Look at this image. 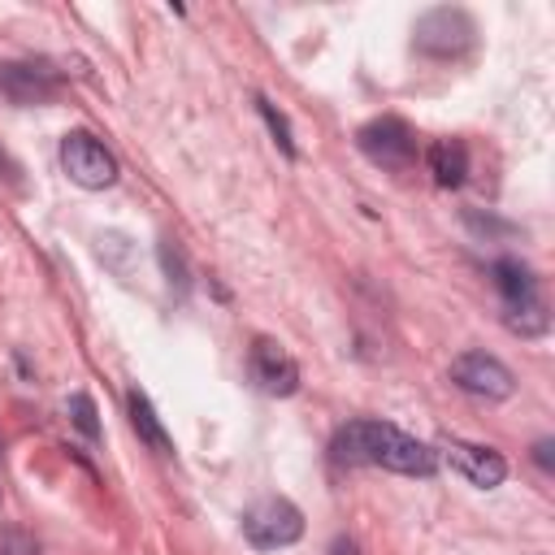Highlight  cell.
<instances>
[{"instance_id":"obj_1","label":"cell","mask_w":555,"mask_h":555,"mask_svg":"<svg viewBox=\"0 0 555 555\" xmlns=\"http://www.w3.org/2000/svg\"><path fill=\"white\" fill-rule=\"evenodd\" d=\"M330 451L338 464H377V468H390L403 477H429L438 468L434 447H425L421 438L403 434L399 425L373 421V416H356V421L338 425Z\"/></svg>"},{"instance_id":"obj_3","label":"cell","mask_w":555,"mask_h":555,"mask_svg":"<svg viewBox=\"0 0 555 555\" xmlns=\"http://www.w3.org/2000/svg\"><path fill=\"white\" fill-rule=\"evenodd\" d=\"M356 147L373 165L399 169V173L412 169V160H416V134H412V126L403 117H373V121H364L356 130Z\"/></svg>"},{"instance_id":"obj_17","label":"cell","mask_w":555,"mask_h":555,"mask_svg":"<svg viewBox=\"0 0 555 555\" xmlns=\"http://www.w3.org/2000/svg\"><path fill=\"white\" fill-rule=\"evenodd\" d=\"M0 555H39V546L26 538V533H17V529H9L4 538H0Z\"/></svg>"},{"instance_id":"obj_6","label":"cell","mask_w":555,"mask_h":555,"mask_svg":"<svg viewBox=\"0 0 555 555\" xmlns=\"http://www.w3.org/2000/svg\"><path fill=\"white\" fill-rule=\"evenodd\" d=\"M451 382L464 390V395H477V399H507L516 390V377L503 360L486 356V351H464L451 360Z\"/></svg>"},{"instance_id":"obj_20","label":"cell","mask_w":555,"mask_h":555,"mask_svg":"<svg viewBox=\"0 0 555 555\" xmlns=\"http://www.w3.org/2000/svg\"><path fill=\"white\" fill-rule=\"evenodd\" d=\"M330 555H356V542H351V538H334Z\"/></svg>"},{"instance_id":"obj_19","label":"cell","mask_w":555,"mask_h":555,"mask_svg":"<svg viewBox=\"0 0 555 555\" xmlns=\"http://www.w3.org/2000/svg\"><path fill=\"white\" fill-rule=\"evenodd\" d=\"M468 225L477 230V234H494V230H512V225H503V221H494V217H477V212H468Z\"/></svg>"},{"instance_id":"obj_15","label":"cell","mask_w":555,"mask_h":555,"mask_svg":"<svg viewBox=\"0 0 555 555\" xmlns=\"http://www.w3.org/2000/svg\"><path fill=\"white\" fill-rule=\"evenodd\" d=\"M69 421H74L91 442L100 438V421H95V403H91V395H82V390L69 395Z\"/></svg>"},{"instance_id":"obj_5","label":"cell","mask_w":555,"mask_h":555,"mask_svg":"<svg viewBox=\"0 0 555 555\" xmlns=\"http://www.w3.org/2000/svg\"><path fill=\"white\" fill-rule=\"evenodd\" d=\"M473 35H477V26L464 9L442 4V9H429L416 17V52H425V56H442V61L460 56L473 43Z\"/></svg>"},{"instance_id":"obj_9","label":"cell","mask_w":555,"mask_h":555,"mask_svg":"<svg viewBox=\"0 0 555 555\" xmlns=\"http://www.w3.org/2000/svg\"><path fill=\"white\" fill-rule=\"evenodd\" d=\"M442 455H447V464H451L460 477H468V481H473V486H481V490H494V486L507 477V460H503L494 447L451 438V442L442 447Z\"/></svg>"},{"instance_id":"obj_8","label":"cell","mask_w":555,"mask_h":555,"mask_svg":"<svg viewBox=\"0 0 555 555\" xmlns=\"http://www.w3.org/2000/svg\"><path fill=\"white\" fill-rule=\"evenodd\" d=\"M247 364H251V382H256L264 395L286 399V395L299 390V364H295V356H291L282 343H273V338H256Z\"/></svg>"},{"instance_id":"obj_7","label":"cell","mask_w":555,"mask_h":555,"mask_svg":"<svg viewBox=\"0 0 555 555\" xmlns=\"http://www.w3.org/2000/svg\"><path fill=\"white\" fill-rule=\"evenodd\" d=\"M61 91V74L43 61H4L0 65V95L9 104H48L52 95Z\"/></svg>"},{"instance_id":"obj_12","label":"cell","mask_w":555,"mask_h":555,"mask_svg":"<svg viewBox=\"0 0 555 555\" xmlns=\"http://www.w3.org/2000/svg\"><path fill=\"white\" fill-rule=\"evenodd\" d=\"M126 412H130L134 434H139L156 455H173V442H169V434H165L160 416L152 412V403H147V395H143L139 386H130V390H126Z\"/></svg>"},{"instance_id":"obj_13","label":"cell","mask_w":555,"mask_h":555,"mask_svg":"<svg viewBox=\"0 0 555 555\" xmlns=\"http://www.w3.org/2000/svg\"><path fill=\"white\" fill-rule=\"evenodd\" d=\"M503 321H507V330H512V334H520V338H538V334H546V325H551L542 295H538V299H529V304L503 308Z\"/></svg>"},{"instance_id":"obj_14","label":"cell","mask_w":555,"mask_h":555,"mask_svg":"<svg viewBox=\"0 0 555 555\" xmlns=\"http://www.w3.org/2000/svg\"><path fill=\"white\" fill-rule=\"evenodd\" d=\"M256 108H260V117H264V126H269L273 143H278L286 156H295V134H291V121H286V113H282L273 100H264V95H256Z\"/></svg>"},{"instance_id":"obj_2","label":"cell","mask_w":555,"mask_h":555,"mask_svg":"<svg viewBox=\"0 0 555 555\" xmlns=\"http://www.w3.org/2000/svg\"><path fill=\"white\" fill-rule=\"evenodd\" d=\"M243 538L256 546V551H278V546H291L304 538V516L291 499H260L243 512Z\"/></svg>"},{"instance_id":"obj_11","label":"cell","mask_w":555,"mask_h":555,"mask_svg":"<svg viewBox=\"0 0 555 555\" xmlns=\"http://www.w3.org/2000/svg\"><path fill=\"white\" fill-rule=\"evenodd\" d=\"M490 278H494V286H499V295H503V308H516V304L538 299V282H533L529 264H520L516 256L494 260V264H490Z\"/></svg>"},{"instance_id":"obj_18","label":"cell","mask_w":555,"mask_h":555,"mask_svg":"<svg viewBox=\"0 0 555 555\" xmlns=\"http://www.w3.org/2000/svg\"><path fill=\"white\" fill-rule=\"evenodd\" d=\"M551 451H555V442H551V438H538V442H533V464H538L542 473H551V468H555Z\"/></svg>"},{"instance_id":"obj_21","label":"cell","mask_w":555,"mask_h":555,"mask_svg":"<svg viewBox=\"0 0 555 555\" xmlns=\"http://www.w3.org/2000/svg\"><path fill=\"white\" fill-rule=\"evenodd\" d=\"M0 494H4V468H0Z\"/></svg>"},{"instance_id":"obj_10","label":"cell","mask_w":555,"mask_h":555,"mask_svg":"<svg viewBox=\"0 0 555 555\" xmlns=\"http://www.w3.org/2000/svg\"><path fill=\"white\" fill-rule=\"evenodd\" d=\"M425 165L438 186H460L468 178V147L460 139H434L425 147Z\"/></svg>"},{"instance_id":"obj_16","label":"cell","mask_w":555,"mask_h":555,"mask_svg":"<svg viewBox=\"0 0 555 555\" xmlns=\"http://www.w3.org/2000/svg\"><path fill=\"white\" fill-rule=\"evenodd\" d=\"M160 264H165V273H169V282L178 286V291H186V260H182V247L173 243V238H160Z\"/></svg>"},{"instance_id":"obj_4","label":"cell","mask_w":555,"mask_h":555,"mask_svg":"<svg viewBox=\"0 0 555 555\" xmlns=\"http://www.w3.org/2000/svg\"><path fill=\"white\" fill-rule=\"evenodd\" d=\"M61 169L87 191H104L117 182V156L87 130H69L61 139Z\"/></svg>"}]
</instances>
